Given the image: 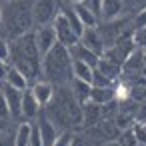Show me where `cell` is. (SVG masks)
I'll list each match as a JSON object with an SVG mask.
<instances>
[{
  "mask_svg": "<svg viewBox=\"0 0 146 146\" xmlns=\"http://www.w3.org/2000/svg\"><path fill=\"white\" fill-rule=\"evenodd\" d=\"M42 114L60 132L82 128V104L74 98L68 86H54V96L42 108Z\"/></svg>",
  "mask_w": 146,
  "mask_h": 146,
  "instance_id": "obj_1",
  "label": "cell"
},
{
  "mask_svg": "<svg viewBox=\"0 0 146 146\" xmlns=\"http://www.w3.org/2000/svg\"><path fill=\"white\" fill-rule=\"evenodd\" d=\"M8 64L26 76L30 84L42 78V56L38 52L34 32H28L10 42V58Z\"/></svg>",
  "mask_w": 146,
  "mask_h": 146,
  "instance_id": "obj_2",
  "label": "cell"
},
{
  "mask_svg": "<svg viewBox=\"0 0 146 146\" xmlns=\"http://www.w3.org/2000/svg\"><path fill=\"white\" fill-rule=\"evenodd\" d=\"M32 4L34 0H6L2 2L0 16V36L8 42L34 30L32 22Z\"/></svg>",
  "mask_w": 146,
  "mask_h": 146,
  "instance_id": "obj_3",
  "label": "cell"
},
{
  "mask_svg": "<svg viewBox=\"0 0 146 146\" xmlns=\"http://www.w3.org/2000/svg\"><path fill=\"white\" fill-rule=\"evenodd\" d=\"M42 80L52 86H68L72 80V58L68 48L54 44L50 52L42 56Z\"/></svg>",
  "mask_w": 146,
  "mask_h": 146,
  "instance_id": "obj_4",
  "label": "cell"
},
{
  "mask_svg": "<svg viewBox=\"0 0 146 146\" xmlns=\"http://www.w3.org/2000/svg\"><path fill=\"white\" fill-rule=\"evenodd\" d=\"M60 12V0H34L32 4V22L34 28L50 26Z\"/></svg>",
  "mask_w": 146,
  "mask_h": 146,
  "instance_id": "obj_5",
  "label": "cell"
},
{
  "mask_svg": "<svg viewBox=\"0 0 146 146\" xmlns=\"http://www.w3.org/2000/svg\"><path fill=\"white\" fill-rule=\"evenodd\" d=\"M134 48H136V44H134L132 36H130V38H122V40H118L114 46L106 48V50L102 52V58H106V60H110V62H114L116 66L122 68L124 60L128 58V54H130Z\"/></svg>",
  "mask_w": 146,
  "mask_h": 146,
  "instance_id": "obj_6",
  "label": "cell"
},
{
  "mask_svg": "<svg viewBox=\"0 0 146 146\" xmlns=\"http://www.w3.org/2000/svg\"><path fill=\"white\" fill-rule=\"evenodd\" d=\"M52 28H54V34H56V42L64 48H72L76 42H78V36L74 34V30L68 26V22L64 20V16L58 12V16L54 18L52 22Z\"/></svg>",
  "mask_w": 146,
  "mask_h": 146,
  "instance_id": "obj_7",
  "label": "cell"
},
{
  "mask_svg": "<svg viewBox=\"0 0 146 146\" xmlns=\"http://www.w3.org/2000/svg\"><path fill=\"white\" fill-rule=\"evenodd\" d=\"M0 92H2L6 106L10 110V120H20V104H22V92L24 90H16L8 84H0Z\"/></svg>",
  "mask_w": 146,
  "mask_h": 146,
  "instance_id": "obj_8",
  "label": "cell"
},
{
  "mask_svg": "<svg viewBox=\"0 0 146 146\" xmlns=\"http://www.w3.org/2000/svg\"><path fill=\"white\" fill-rule=\"evenodd\" d=\"M32 32H34V40H36V46H38L40 56H44L46 52H50V50L54 48V44H58L52 24H50V26H38V28H34Z\"/></svg>",
  "mask_w": 146,
  "mask_h": 146,
  "instance_id": "obj_9",
  "label": "cell"
},
{
  "mask_svg": "<svg viewBox=\"0 0 146 146\" xmlns=\"http://www.w3.org/2000/svg\"><path fill=\"white\" fill-rule=\"evenodd\" d=\"M126 14L124 0H100V22H110Z\"/></svg>",
  "mask_w": 146,
  "mask_h": 146,
  "instance_id": "obj_10",
  "label": "cell"
},
{
  "mask_svg": "<svg viewBox=\"0 0 146 146\" xmlns=\"http://www.w3.org/2000/svg\"><path fill=\"white\" fill-rule=\"evenodd\" d=\"M36 122V126H38V132H40V140H42V146H54V142H56V138H58V134H60V130L40 112L38 114V118L34 120Z\"/></svg>",
  "mask_w": 146,
  "mask_h": 146,
  "instance_id": "obj_11",
  "label": "cell"
},
{
  "mask_svg": "<svg viewBox=\"0 0 146 146\" xmlns=\"http://www.w3.org/2000/svg\"><path fill=\"white\" fill-rule=\"evenodd\" d=\"M40 112H42V108L36 102V98L32 96L30 88L24 90L22 92V104H20V118H24V122H34Z\"/></svg>",
  "mask_w": 146,
  "mask_h": 146,
  "instance_id": "obj_12",
  "label": "cell"
},
{
  "mask_svg": "<svg viewBox=\"0 0 146 146\" xmlns=\"http://www.w3.org/2000/svg\"><path fill=\"white\" fill-rule=\"evenodd\" d=\"M78 42L86 50L94 52L96 56H102V52H104V42H102V38H100V34H98L96 28H84V32L80 34Z\"/></svg>",
  "mask_w": 146,
  "mask_h": 146,
  "instance_id": "obj_13",
  "label": "cell"
},
{
  "mask_svg": "<svg viewBox=\"0 0 146 146\" xmlns=\"http://www.w3.org/2000/svg\"><path fill=\"white\" fill-rule=\"evenodd\" d=\"M30 92H32V96L36 98V102L40 104V108H44L50 100H52V96H54V86L50 84V82H46V80H36L34 84H30Z\"/></svg>",
  "mask_w": 146,
  "mask_h": 146,
  "instance_id": "obj_14",
  "label": "cell"
},
{
  "mask_svg": "<svg viewBox=\"0 0 146 146\" xmlns=\"http://www.w3.org/2000/svg\"><path fill=\"white\" fill-rule=\"evenodd\" d=\"M102 120V110L94 102H84L82 104V128H92Z\"/></svg>",
  "mask_w": 146,
  "mask_h": 146,
  "instance_id": "obj_15",
  "label": "cell"
},
{
  "mask_svg": "<svg viewBox=\"0 0 146 146\" xmlns=\"http://www.w3.org/2000/svg\"><path fill=\"white\" fill-rule=\"evenodd\" d=\"M68 52H70V58L72 60H78V62H84V64H88V66H96V62H98V58L100 56H96L94 52H90V50H86L80 42H76L72 48H68Z\"/></svg>",
  "mask_w": 146,
  "mask_h": 146,
  "instance_id": "obj_16",
  "label": "cell"
},
{
  "mask_svg": "<svg viewBox=\"0 0 146 146\" xmlns=\"http://www.w3.org/2000/svg\"><path fill=\"white\" fill-rule=\"evenodd\" d=\"M94 70H98L100 74H104V76H108L110 80H118L120 78V74H122V68L120 66H116L114 62H110V60H106V58H98V62H96V66H94Z\"/></svg>",
  "mask_w": 146,
  "mask_h": 146,
  "instance_id": "obj_17",
  "label": "cell"
},
{
  "mask_svg": "<svg viewBox=\"0 0 146 146\" xmlns=\"http://www.w3.org/2000/svg\"><path fill=\"white\" fill-rule=\"evenodd\" d=\"M88 100L94 102V104H98V106H104V104H108V102H114V100H116L114 86H112V88H92Z\"/></svg>",
  "mask_w": 146,
  "mask_h": 146,
  "instance_id": "obj_18",
  "label": "cell"
},
{
  "mask_svg": "<svg viewBox=\"0 0 146 146\" xmlns=\"http://www.w3.org/2000/svg\"><path fill=\"white\" fill-rule=\"evenodd\" d=\"M68 88L72 90V94H74V98L80 102V104H84V102H88V98H90V90H92V84H88V82H82V80H70V84H68Z\"/></svg>",
  "mask_w": 146,
  "mask_h": 146,
  "instance_id": "obj_19",
  "label": "cell"
},
{
  "mask_svg": "<svg viewBox=\"0 0 146 146\" xmlns=\"http://www.w3.org/2000/svg\"><path fill=\"white\" fill-rule=\"evenodd\" d=\"M2 84H8V86H12V88H16V90H28L30 88V82L26 80V76L24 74H20L16 68H8V74H6V80L2 82Z\"/></svg>",
  "mask_w": 146,
  "mask_h": 146,
  "instance_id": "obj_20",
  "label": "cell"
},
{
  "mask_svg": "<svg viewBox=\"0 0 146 146\" xmlns=\"http://www.w3.org/2000/svg\"><path fill=\"white\" fill-rule=\"evenodd\" d=\"M92 74H94V68L84 64V62H78V60H72V78L74 80H82V82H92Z\"/></svg>",
  "mask_w": 146,
  "mask_h": 146,
  "instance_id": "obj_21",
  "label": "cell"
},
{
  "mask_svg": "<svg viewBox=\"0 0 146 146\" xmlns=\"http://www.w3.org/2000/svg\"><path fill=\"white\" fill-rule=\"evenodd\" d=\"M72 6H74V12H76V16H78V20L82 22L84 28H96L98 26V18L88 8H84L82 4H72Z\"/></svg>",
  "mask_w": 146,
  "mask_h": 146,
  "instance_id": "obj_22",
  "label": "cell"
},
{
  "mask_svg": "<svg viewBox=\"0 0 146 146\" xmlns=\"http://www.w3.org/2000/svg\"><path fill=\"white\" fill-rule=\"evenodd\" d=\"M30 140V122H18L14 126V146H28Z\"/></svg>",
  "mask_w": 146,
  "mask_h": 146,
  "instance_id": "obj_23",
  "label": "cell"
},
{
  "mask_svg": "<svg viewBox=\"0 0 146 146\" xmlns=\"http://www.w3.org/2000/svg\"><path fill=\"white\" fill-rule=\"evenodd\" d=\"M116 142H118V146H138V144H140L138 138H136V134H134V126L122 130V132L118 134Z\"/></svg>",
  "mask_w": 146,
  "mask_h": 146,
  "instance_id": "obj_24",
  "label": "cell"
},
{
  "mask_svg": "<svg viewBox=\"0 0 146 146\" xmlns=\"http://www.w3.org/2000/svg\"><path fill=\"white\" fill-rule=\"evenodd\" d=\"M118 82V80H116ZM116 82L114 80H110L108 76H104V74H100L98 70H94V74H92V88H112V86H116Z\"/></svg>",
  "mask_w": 146,
  "mask_h": 146,
  "instance_id": "obj_25",
  "label": "cell"
},
{
  "mask_svg": "<svg viewBox=\"0 0 146 146\" xmlns=\"http://www.w3.org/2000/svg\"><path fill=\"white\" fill-rule=\"evenodd\" d=\"M74 130H64V132H60L58 134V138H56V142H54V146H70L72 144V140H74Z\"/></svg>",
  "mask_w": 146,
  "mask_h": 146,
  "instance_id": "obj_26",
  "label": "cell"
},
{
  "mask_svg": "<svg viewBox=\"0 0 146 146\" xmlns=\"http://www.w3.org/2000/svg\"><path fill=\"white\" fill-rule=\"evenodd\" d=\"M132 40H134L136 48H140V50H146V26H144V28H138V30H134V34H132Z\"/></svg>",
  "mask_w": 146,
  "mask_h": 146,
  "instance_id": "obj_27",
  "label": "cell"
},
{
  "mask_svg": "<svg viewBox=\"0 0 146 146\" xmlns=\"http://www.w3.org/2000/svg\"><path fill=\"white\" fill-rule=\"evenodd\" d=\"M144 26H146V8L132 14V28L138 30V28H144Z\"/></svg>",
  "mask_w": 146,
  "mask_h": 146,
  "instance_id": "obj_28",
  "label": "cell"
},
{
  "mask_svg": "<svg viewBox=\"0 0 146 146\" xmlns=\"http://www.w3.org/2000/svg\"><path fill=\"white\" fill-rule=\"evenodd\" d=\"M78 4H82L84 8H88L98 18V22H100V0H82V2H78Z\"/></svg>",
  "mask_w": 146,
  "mask_h": 146,
  "instance_id": "obj_29",
  "label": "cell"
},
{
  "mask_svg": "<svg viewBox=\"0 0 146 146\" xmlns=\"http://www.w3.org/2000/svg\"><path fill=\"white\" fill-rule=\"evenodd\" d=\"M8 58H10V42L0 36V60L8 62Z\"/></svg>",
  "mask_w": 146,
  "mask_h": 146,
  "instance_id": "obj_30",
  "label": "cell"
},
{
  "mask_svg": "<svg viewBox=\"0 0 146 146\" xmlns=\"http://www.w3.org/2000/svg\"><path fill=\"white\" fill-rule=\"evenodd\" d=\"M0 120H10V110L6 106V100H4L2 92H0Z\"/></svg>",
  "mask_w": 146,
  "mask_h": 146,
  "instance_id": "obj_31",
  "label": "cell"
},
{
  "mask_svg": "<svg viewBox=\"0 0 146 146\" xmlns=\"http://www.w3.org/2000/svg\"><path fill=\"white\" fill-rule=\"evenodd\" d=\"M0 146H14V130H6L2 136H0Z\"/></svg>",
  "mask_w": 146,
  "mask_h": 146,
  "instance_id": "obj_32",
  "label": "cell"
},
{
  "mask_svg": "<svg viewBox=\"0 0 146 146\" xmlns=\"http://www.w3.org/2000/svg\"><path fill=\"white\" fill-rule=\"evenodd\" d=\"M70 146H94L84 134H74V140H72V144Z\"/></svg>",
  "mask_w": 146,
  "mask_h": 146,
  "instance_id": "obj_33",
  "label": "cell"
},
{
  "mask_svg": "<svg viewBox=\"0 0 146 146\" xmlns=\"http://www.w3.org/2000/svg\"><path fill=\"white\" fill-rule=\"evenodd\" d=\"M8 68H10V64H8V62H2V60H0V84H2V82L6 80Z\"/></svg>",
  "mask_w": 146,
  "mask_h": 146,
  "instance_id": "obj_34",
  "label": "cell"
},
{
  "mask_svg": "<svg viewBox=\"0 0 146 146\" xmlns=\"http://www.w3.org/2000/svg\"><path fill=\"white\" fill-rule=\"evenodd\" d=\"M10 122H12V120H0V136H2V134L10 128Z\"/></svg>",
  "mask_w": 146,
  "mask_h": 146,
  "instance_id": "obj_35",
  "label": "cell"
},
{
  "mask_svg": "<svg viewBox=\"0 0 146 146\" xmlns=\"http://www.w3.org/2000/svg\"><path fill=\"white\" fill-rule=\"evenodd\" d=\"M140 124V128H142V132H144V136H146V122H138Z\"/></svg>",
  "mask_w": 146,
  "mask_h": 146,
  "instance_id": "obj_36",
  "label": "cell"
},
{
  "mask_svg": "<svg viewBox=\"0 0 146 146\" xmlns=\"http://www.w3.org/2000/svg\"><path fill=\"white\" fill-rule=\"evenodd\" d=\"M102 146H118V142H116V140H114V142H104Z\"/></svg>",
  "mask_w": 146,
  "mask_h": 146,
  "instance_id": "obj_37",
  "label": "cell"
},
{
  "mask_svg": "<svg viewBox=\"0 0 146 146\" xmlns=\"http://www.w3.org/2000/svg\"><path fill=\"white\" fill-rule=\"evenodd\" d=\"M66 2H70V4H78V2H82V0H66Z\"/></svg>",
  "mask_w": 146,
  "mask_h": 146,
  "instance_id": "obj_38",
  "label": "cell"
},
{
  "mask_svg": "<svg viewBox=\"0 0 146 146\" xmlns=\"http://www.w3.org/2000/svg\"><path fill=\"white\" fill-rule=\"evenodd\" d=\"M144 54H142V60H144V66H146V50H142Z\"/></svg>",
  "mask_w": 146,
  "mask_h": 146,
  "instance_id": "obj_39",
  "label": "cell"
},
{
  "mask_svg": "<svg viewBox=\"0 0 146 146\" xmlns=\"http://www.w3.org/2000/svg\"><path fill=\"white\" fill-rule=\"evenodd\" d=\"M142 78H144V80H146V66H144V68H142Z\"/></svg>",
  "mask_w": 146,
  "mask_h": 146,
  "instance_id": "obj_40",
  "label": "cell"
},
{
  "mask_svg": "<svg viewBox=\"0 0 146 146\" xmlns=\"http://www.w3.org/2000/svg\"><path fill=\"white\" fill-rule=\"evenodd\" d=\"M0 16H2V2H0Z\"/></svg>",
  "mask_w": 146,
  "mask_h": 146,
  "instance_id": "obj_41",
  "label": "cell"
},
{
  "mask_svg": "<svg viewBox=\"0 0 146 146\" xmlns=\"http://www.w3.org/2000/svg\"><path fill=\"white\" fill-rule=\"evenodd\" d=\"M138 146H146V144H138Z\"/></svg>",
  "mask_w": 146,
  "mask_h": 146,
  "instance_id": "obj_42",
  "label": "cell"
},
{
  "mask_svg": "<svg viewBox=\"0 0 146 146\" xmlns=\"http://www.w3.org/2000/svg\"><path fill=\"white\" fill-rule=\"evenodd\" d=\"M0 2H6V0H0Z\"/></svg>",
  "mask_w": 146,
  "mask_h": 146,
  "instance_id": "obj_43",
  "label": "cell"
}]
</instances>
